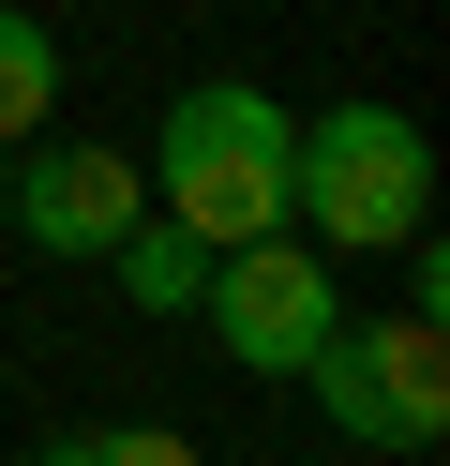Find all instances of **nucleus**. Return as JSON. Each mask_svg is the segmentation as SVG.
<instances>
[{
    "instance_id": "obj_1",
    "label": "nucleus",
    "mask_w": 450,
    "mask_h": 466,
    "mask_svg": "<svg viewBox=\"0 0 450 466\" xmlns=\"http://www.w3.org/2000/svg\"><path fill=\"white\" fill-rule=\"evenodd\" d=\"M285 106L240 91V76H195V91L165 106V136H150V196H165L180 241H285Z\"/></svg>"
},
{
    "instance_id": "obj_2",
    "label": "nucleus",
    "mask_w": 450,
    "mask_h": 466,
    "mask_svg": "<svg viewBox=\"0 0 450 466\" xmlns=\"http://www.w3.org/2000/svg\"><path fill=\"white\" fill-rule=\"evenodd\" d=\"M285 211L315 241H360V256H405L420 211H435V151H420L405 106H330V121L285 136Z\"/></svg>"
},
{
    "instance_id": "obj_3",
    "label": "nucleus",
    "mask_w": 450,
    "mask_h": 466,
    "mask_svg": "<svg viewBox=\"0 0 450 466\" xmlns=\"http://www.w3.org/2000/svg\"><path fill=\"white\" fill-rule=\"evenodd\" d=\"M300 391H315L360 451H435L450 436V346H435V316H375V331H330L315 361H300Z\"/></svg>"
},
{
    "instance_id": "obj_4",
    "label": "nucleus",
    "mask_w": 450,
    "mask_h": 466,
    "mask_svg": "<svg viewBox=\"0 0 450 466\" xmlns=\"http://www.w3.org/2000/svg\"><path fill=\"white\" fill-rule=\"evenodd\" d=\"M195 301H210V331H225L240 376H300L330 331H345V301H330V256H315V241H225Z\"/></svg>"
},
{
    "instance_id": "obj_5",
    "label": "nucleus",
    "mask_w": 450,
    "mask_h": 466,
    "mask_svg": "<svg viewBox=\"0 0 450 466\" xmlns=\"http://www.w3.org/2000/svg\"><path fill=\"white\" fill-rule=\"evenodd\" d=\"M15 226H30L45 256H105L120 226H150V166L105 151V136H60V151L15 166Z\"/></svg>"
},
{
    "instance_id": "obj_6",
    "label": "nucleus",
    "mask_w": 450,
    "mask_h": 466,
    "mask_svg": "<svg viewBox=\"0 0 450 466\" xmlns=\"http://www.w3.org/2000/svg\"><path fill=\"white\" fill-rule=\"evenodd\" d=\"M120 286H135V301L150 316H180V301H195V286H210V241H180V226H120Z\"/></svg>"
},
{
    "instance_id": "obj_7",
    "label": "nucleus",
    "mask_w": 450,
    "mask_h": 466,
    "mask_svg": "<svg viewBox=\"0 0 450 466\" xmlns=\"http://www.w3.org/2000/svg\"><path fill=\"white\" fill-rule=\"evenodd\" d=\"M45 106H60V46H45V31H30L15 0H0V151H15V136H30V121H45Z\"/></svg>"
},
{
    "instance_id": "obj_8",
    "label": "nucleus",
    "mask_w": 450,
    "mask_h": 466,
    "mask_svg": "<svg viewBox=\"0 0 450 466\" xmlns=\"http://www.w3.org/2000/svg\"><path fill=\"white\" fill-rule=\"evenodd\" d=\"M45 466H195V436H165V421H105V436H60Z\"/></svg>"
}]
</instances>
